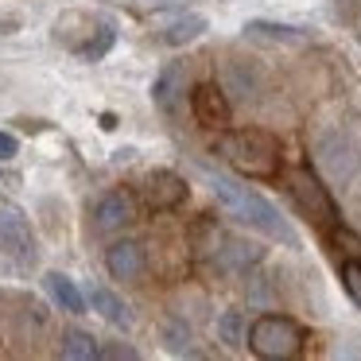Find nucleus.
<instances>
[{"mask_svg":"<svg viewBox=\"0 0 361 361\" xmlns=\"http://www.w3.org/2000/svg\"><path fill=\"white\" fill-rule=\"evenodd\" d=\"M144 198H148L152 210H175V206L187 198V183L175 171H152L148 187H144Z\"/></svg>","mask_w":361,"mask_h":361,"instance_id":"13","label":"nucleus"},{"mask_svg":"<svg viewBox=\"0 0 361 361\" xmlns=\"http://www.w3.org/2000/svg\"><path fill=\"white\" fill-rule=\"evenodd\" d=\"M218 338L226 345H249V322H245V314L241 311H221Z\"/></svg>","mask_w":361,"mask_h":361,"instance_id":"19","label":"nucleus"},{"mask_svg":"<svg viewBox=\"0 0 361 361\" xmlns=\"http://www.w3.org/2000/svg\"><path fill=\"white\" fill-rule=\"evenodd\" d=\"M159 4H187V0H159Z\"/></svg>","mask_w":361,"mask_h":361,"instance_id":"26","label":"nucleus"},{"mask_svg":"<svg viewBox=\"0 0 361 361\" xmlns=\"http://www.w3.org/2000/svg\"><path fill=\"white\" fill-rule=\"evenodd\" d=\"M342 288L350 291V299L361 307V260H353V257L342 260Z\"/></svg>","mask_w":361,"mask_h":361,"instance_id":"20","label":"nucleus"},{"mask_svg":"<svg viewBox=\"0 0 361 361\" xmlns=\"http://www.w3.org/2000/svg\"><path fill=\"white\" fill-rule=\"evenodd\" d=\"M133 214H136L133 198L125 190H109L94 206V226H97V233H117V229H125L133 221Z\"/></svg>","mask_w":361,"mask_h":361,"instance_id":"11","label":"nucleus"},{"mask_svg":"<svg viewBox=\"0 0 361 361\" xmlns=\"http://www.w3.org/2000/svg\"><path fill=\"white\" fill-rule=\"evenodd\" d=\"M202 32H206V20L202 16H179V20H171V24L159 32V39H164L167 47H187V43L198 39Z\"/></svg>","mask_w":361,"mask_h":361,"instance_id":"16","label":"nucleus"},{"mask_svg":"<svg viewBox=\"0 0 361 361\" xmlns=\"http://www.w3.org/2000/svg\"><path fill=\"white\" fill-rule=\"evenodd\" d=\"M12 156H16V140L8 133H0V159H12Z\"/></svg>","mask_w":361,"mask_h":361,"instance_id":"25","label":"nucleus"},{"mask_svg":"<svg viewBox=\"0 0 361 361\" xmlns=\"http://www.w3.org/2000/svg\"><path fill=\"white\" fill-rule=\"evenodd\" d=\"M264 260V249L252 241H241V237H221L218 241V268L221 272H233V276H245Z\"/></svg>","mask_w":361,"mask_h":361,"instance_id":"10","label":"nucleus"},{"mask_svg":"<svg viewBox=\"0 0 361 361\" xmlns=\"http://www.w3.org/2000/svg\"><path fill=\"white\" fill-rule=\"evenodd\" d=\"M334 245L345 252V257H353V260H361V237H353L350 229H334Z\"/></svg>","mask_w":361,"mask_h":361,"instance_id":"23","label":"nucleus"},{"mask_svg":"<svg viewBox=\"0 0 361 361\" xmlns=\"http://www.w3.org/2000/svg\"><path fill=\"white\" fill-rule=\"evenodd\" d=\"M190 109H195V121H198L202 128H226L229 117H233L229 94H226L221 86H214V82L195 86V94H190Z\"/></svg>","mask_w":361,"mask_h":361,"instance_id":"7","label":"nucleus"},{"mask_svg":"<svg viewBox=\"0 0 361 361\" xmlns=\"http://www.w3.org/2000/svg\"><path fill=\"white\" fill-rule=\"evenodd\" d=\"M249 350L264 361H291L303 353V330L288 314H260L249 322Z\"/></svg>","mask_w":361,"mask_h":361,"instance_id":"3","label":"nucleus"},{"mask_svg":"<svg viewBox=\"0 0 361 361\" xmlns=\"http://www.w3.org/2000/svg\"><path fill=\"white\" fill-rule=\"evenodd\" d=\"M90 303H94V311L102 314L105 322H113V326H133V311H128V307L121 303L109 288H102V283L90 288Z\"/></svg>","mask_w":361,"mask_h":361,"instance_id":"14","label":"nucleus"},{"mask_svg":"<svg viewBox=\"0 0 361 361\" xmlns=\"http://www.w3.org/2000/svg\"><path fill=\"white\" fill-rule=\"evenodd\" d=\"M167 345H171V353H198L195 345H190V330L183 326V322H171V326H167Z\"/></svg>","mask_w":361,"mask_h":361,"instance_id":"21","label":"nucleus"},{"mask_svg":"<svg viewBox=\"0 0 361 361\" xmlns=\"http://www.w3.org/2000/svg\"><path fill=\"white\" fill-rule=\"evenodd\" d=\"M105 268H109L113 280H140L144 268H148V252L140 241H113L105 252Z\"/></svg>","mask_w":361,"mask_h":361,"instance_id":"9","label":"nucleus"},{"mask_svg":"<svg viewBox=\"0 0 361 361\" xmlns=\"http://www.w3.org/2000/svg\"><path fill=\"white\" fill-rule=\"evenodd\" d=\"M109 47H113V27H102V32H97V39H90L86 47H82V55H86V59H102Z\"/></svg>","mask_w":361,"mask_h":361,"instance_id":"22","label":"nucleus"},{"mask_svg":"<svg viewBox=\"0 0 361 361\" xmlns=\"http://www.w3.org/2000/svg\"><path fill=\"white\" fill-rule=\"evenodd\" d=\"M47 291L55 295V303L63 307V311H71V314H82V311H86V295L78 291V283H74L71 276L47 272Z\"/></svg>","mask_w":361,"mask_h":361,"instance_id":"15","label":"nucleus"},{"mask_svg":"<svg viewBox=\"0 0 361 361\" xmlns=\"http://www.w3.org/2000/svg\"><path fill=\"white\" fill-rule=\"evenodd\" d=\"M218 156L226 159L233 171L249 175V179H272L280 175V144L260 128H237L218 140Z\"/></svg>","mask_w":361,"mask_h":361,"instance_id":"2","label":"nucleus"},{"mask_svg":"<svg viewBox=\"0 0 361 361\" xmlns=\"http://www.w3.org/2000/svg\"><path fill=\"white\" fill-rule=\"evenodd\" d=\"M314 159H319V167L330 175V179H350L353 167H357V148H353L350 136L330 133V136H322V140L314 144Z\"/></svg>","mask_w":361,"mask_h":361,"instance_id":"6","label":"nucleus"},{"mask_svg":"<svg viewBox=\"0 0 361 361\" xmlns=\"http://www.w3.org/2000/svg\"><path fill=\"white\" fill-rule=\"evenodd\" d=\"M210 187H214V195H218V202L226 206L229 218H237V221H245V226L260 229L264 237H276V241L295 245V233L288 229V221L280 218V210H276L264 195H257L252 187L229 179V175H210Z\"/></svg>","mask_w":361,"mask_h":361,"instance_id":"1","label":"nucleus"},{"mask_svg":"<svg viewBox=\"0 0 361 361\" xmlns=\"http://www.w3.org/2000/svg\"><path fill=\"white\" fill-rule=\"evenodd\" d=\"M102 357H128V361H133L136 350H133V345H102Z\"/></svg>","mask_w":361,"mask_h":361,"instance_id":"24","label":"nucleus"},{"mask_svg":"<svg viewBox=\"0 0 361 361\" xmlns=\"http://www.w3.org/2000/svg\"><path fill=\"white\" fill-rule=\"evenodd\" d=\"M63 357L94 361V357H102V345H97V338L86 334V330H66V334H63Z\"/></svg>","mask_w":361,"mask_h":361,"instance_id":"18","label":"nucleus"},{"mask_svg":"<svg viewBox=\"0 0 361 361\" xmlns=\"http://www.w3.org/2000/svg\"><path fill=\"white\" fill-rule=\"evenodd\" d=\"M221 90L229 94V102L252 105L260 97V74H257V66L241 63V59L226 63V71H221Z\"/></svg>","mask_w":361,"mask_h":361,"instance_id":"12","label":"nucleus"},{"mask_svg":"<svg viewBox=\"0 0 361 361\" xmlns=\"http://www.w3.org/2000/svg\"><path fill=\"white\" fill-rule=\"evenodd\" d=\"M283 183H288V195L295 198V206L314 221V226H322V229H334L338 226V206H334L330 190L322 187V179L314 171L299 167V171H288V179H283Z\"/></svg>","mask_w":361,"mask_h":361,"instance_id":"4","label":"nucleus"},{"mask_svg":"<svg viewBox=\"0 0 361 361\" xmlns=\"http://www.w3.org/2000/svg\"><path fill=\"white\" fill-rule=\"evenodd\" d=\"M0 252L16 260H35V233L32 221L16 206H0Z\"/></svg>","mask_w":361,"mask_h":361,"instance_id":"5","label":"nucleus"},{"mask_svg":"<svg viewBox=\"0 0 361 361\" xmlns=\"http://www.w3.org/2000/svg\"><path fill=\"white\" fill-rule=\"evenodd\" d=\"M152 102L164 117H179L183 102H187V66L183 63H167L156 74V86H152Z\"/></svg>","mask_w":361,"mask_h":361,"instance_id":"8","label":"nucleus"},{"mask_svg":"<svg viewBox=\"0 0 361 361\" xmlns=\"http://www.w3.org/2000/svg\"><path fill=\"white\" fill-rule=\"evenodd\" d=\"M245 35H249V39H264V43H288V47H299V43H307V35L299 32V27L264 24V20H257V24H249V27H245Z\"/></svg>","mask_w":361,"mask_h":361,"instance_id":"17","label":"nucleus"}]
</instances>
